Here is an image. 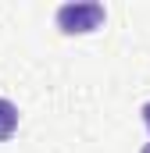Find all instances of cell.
<instances>
[{
  "label": "cell",
  "instance_id": "cell-3",
  "mask_svg": "<svg viewBox=\"0 0 150 153\" xmlns=\"http://www.w3.org/2000/svg\"><path fill=\"white\" fill-rule=\"evenodd\" d=\"M143 125H147V132H150V103L143 107Z\"/></svg>",
  "mask_w": 150,
  "mask_h": 153
},
{
  "label": "cell",
  "instance_id": "cell-1",
  "mask_svg": "<svg viewBox=\"0 0 150 153\" xmlns=\"http://www.w3.org/2000/svg\"><path fill=\"white\" fill-rule=\"evenodd\" d=\"M104 4L97 0H82V4H61L57 7V29L64 36H86V32H97L104 25Z\"/></svg>",
  "mask_w": 150,
  "mask_h": 153
},
{
  "label": "cell",
  "instance_id": "cell-4",
  "mask_svg": "<svg viewBox=\"0 0 150 153\" xmlns=\"http://www.w3.org/2000/svg\"><path fill=\"white\" fill-rule=\"evenodd\" d=\"M140 153H150V143H147V146H143V150H140Z\"/></svg>",
  "mask_w": 150,
  "mask_h": 153
},
{
  "label": "cell",
  "instance_id": "cell-2",
  "mask_svg": "<svg viewBox=\"0 0 150 153\" xmlns=\"http://www.w3.org/2000/svg\"><path fill=\"white\" fill-rule=\"evenodd\" d=\"M14 132H18V107L0 96V143H7Z\"/></svg>",
  "mask_w": 150,
  "mask_h": 153
}]
</instances>
